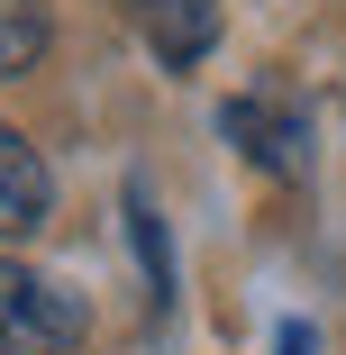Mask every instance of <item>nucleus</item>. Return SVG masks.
<instances>
[{"mask_svg": "<svg viewBox=\"0 0 346 355\" xmlns=\"http://www.w3.org/2000/svg\"><path fill=\"white\" fill-rule=\"evenodd\" d=\"M46 0H0V83H19L28 64L46 55Z\"/></svg>", "mask_w": 346, "mask_h": 355, "instance_id": "nucleus-5", "label": "nucleus"}, {"mask_svg": "<svg viewBox=\"0 0 346 355\" xmlns=\"http://www.w3.org/2000/svg\"><path fill=\"white\" fill-rule=\"evenodd\" d=\"M283 355H310V328H301V319L283 328Z\"/></svg>", "mask_w": 346, "mask_h": 355, "instance_id": "nucleus-7", "label": "nucleus"}, {"mask_svg": "<svg viewBox=\"0 0 346 355\" xmlns=\"http://www.w3.org/2000/svg\"><path fill=\"white\" fill-rule=\"evenodd\" d=\"M219 128L237 137V155H246V164H264V173H283V182H292V173L310 164V155H301V146H310V128H301V110H283V101H264V92L228 101V110H219Z\"/></svg>", "mask_w": 346, "mask_h": 355, "instance_id": "nucleus-2", "label": "nucleus"}, {"mask_svg": "<svg viewBox=\"0 0 346 355\" xmlns=\"http://www.w3.org/2000/svg\"><path fill=\"white\" fill-rule=\"evenodd\" d=\"M46 209H55V173H46V155L28 146L10 119H0V246L37 237V228H46Z\"/></svg>", "mask_w": 346, "mask_h": 355, "instance_id": "nucleus-3", "label": "nucleus"}, {"mask_svg": "<svg viewBox=\"0 0 346 355\" xmlns=\"http://www.w3.org/2000/svg\"><path fill=\"white\" fill-rule=\"evenodd\" d=\"M0 355H83V301L0 255Z\"/></svg>", "mask_w": 346, "mask_h": 355, "instance_id": "nucleus-1", "label": "nucleus"}, {"mask_svg": "<svg viewBox=\"0 0 346 355\" xmlns=\"http://www.w3.org/2000/svg\"><path fill=\"white\" fill-rule=\"evenodd\" d=\"M128 237H137V255H146V292H155V301H173V255H164V228H155L146 191H128Z\"/></svg>", "mask_w": 346, "mask_h": 355, "instance_id": "nucleus-6", "label": "nucleus"}, {"mask_svg": "<svg viewBox=\"0 0 346 355\" xmlns=\"http://www.w3.org/2000/svg\"><path fill=\"white\" fill-rule=\"evenodd\" d=\"M137 28H146L164 73H191V64L219 46V0H137Z\"/></svg>", "mask_w": 346, "mask_h": 355, "instance_id": "nucleus-4", "label": "nucleus"}]
</instances>
